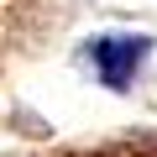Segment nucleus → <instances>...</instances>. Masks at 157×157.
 Here are the masks:
<instances>
[{"instance_id":"nucleus-1","label":"nucleus","mask_w":157,"mask_h":157,"mask_svg":"<svg viewBox=\"0 0 157 157\" xmlns=\"http://www.w3.org/2000/svg\"><path fill=\"white\" fill-rule=\"evenodd\" d=\"M147 52H152V37H94L89 42V63L100 73V84H110V89L131 84L136 68L147 63Z\"/></svg>"}]
</instances>
